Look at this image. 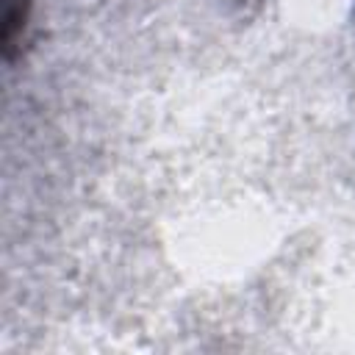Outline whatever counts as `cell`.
I'll list each match as a JSON object with an SVG mask.
<instances>
[{
	"label": "cell",
	"mask_w": 355,
	"mask_h": 355,
	"mask_svg": "<svg viewBox=\"0 0 355 355\" xmlns=\"http://www.w3.org/2000/svg\"><path fill=\"white\" fill-rule=\"evenodd\" d=\"M28 6H31V0H6V11H3V19H6V33H3L6 50H11L17 31H19V28H25Z\"/></svg>",
	"instance_id": "obj_1"
}]
</instances>
